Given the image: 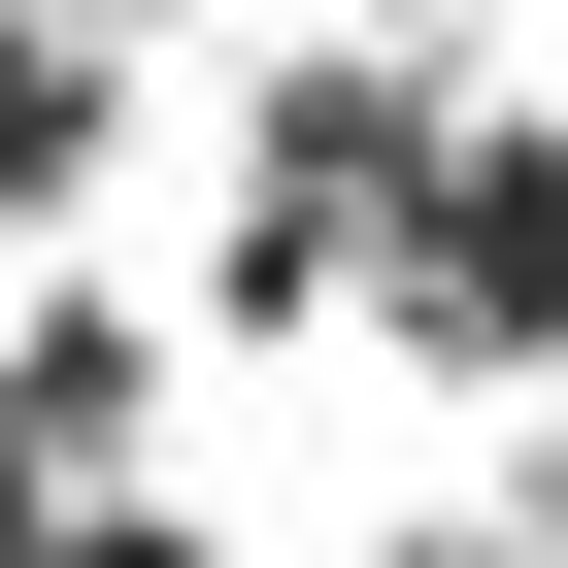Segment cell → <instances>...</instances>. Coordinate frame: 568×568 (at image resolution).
I'll return each instance as SVG.
<instances>
[{"label": "cell", "mask_w": 568, "mask_h": 568, "mask_svg": "<svg viewBox=\"0 0 568 568\" xmlns=\"http://www.w3.org/2000/svg\"><path fill=\"white\" fill-rule=\"evenodd\" d=\"M101 134H134V34H101V0H0V234L101 201Z\"/></svg>", "instance_id": "cell-1"}]
</instances>
